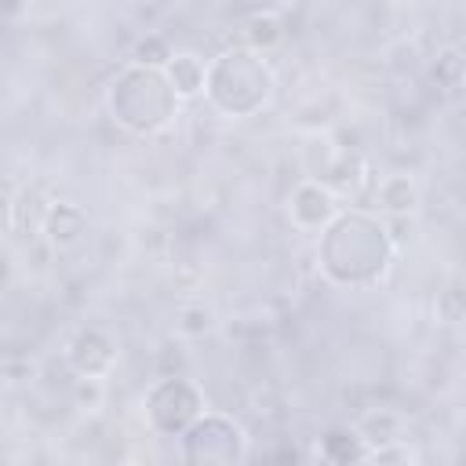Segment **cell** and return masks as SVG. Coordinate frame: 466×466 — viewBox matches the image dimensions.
Segmentation results:
<instances>
[{"mask_svg":"<svg viewBox=\"0 0 466 466\" xmlns=\"http://www.w3.org/2000/svg\"><path fill=\"white\" fill-rule=\"evenodd\" d=\"M284 211H288V222H291L299 233H320V229L342 211V200H339V193H335L328 182H320V178H302L299 186H291Z\"/></svg>","mask_w":466,"mask_h":466,"instance_id":"cell-7","label":"cell"},{"mask_svg":"<svg viewBox=\"0 0 466 466\" xmlns=\"http://www.w3.org/2000/svg\"><path fill=\"white\" fill-rule=\"evenodd\" d=\"M317 455L324 462H368L371 444L364 441V433L357 426H331L320 433Z\"/></svg>","mask_w":466,"mask_h":466,"instance_id":"cell-12","label":"cell"},{"mask_svg":"<svg viewBox=\"0 0 466 466\" xmlns=\"http://www.w3.org/2000/svg\"><path fill=\"white\" fill-rule=\"evenodd\" d=\"M357 430L364 433V441H368L371 448H379V444H386V441H397V437H400V415H393V411L379 408V411H371Z\"/></svg>","mask_w":466,"mask_h":466,"instance_id":"cell-17","label":"cell"},{"mask_svg":"<svg viewBox=\"0 0 466 466\" xmlns=\"http://www.w3.org/2000/svg\"><path fill=\"white\" fill-rule=\"evenodd\" d=\"M120 364V335L106 324H80L66 342V368L87 379H109Z\"/></svg>","mask_w":466,"mask_h":466,"instance_id":"cell-6","label":"cell"},{"mask_svg":"<svg viewBox=\"0 0 466 466\" xmlns=\"http://www.w3.org/2000/svg\"><path fill=\"white\" fill-rule=\"evenodd\" d=\"M87 229H91V218L76 200H51L47 215H44V226H40V237H44V244L51 251L62 255V251L80 248Z\"/></svg>","mask_w":466,"mask_h":466,"instance_id":"cell-8","label":"cell"},{"mask_svg":"<svg viewBox=\"0 0 466 466\" xmlns=\"http://www.w3.org/2000/svg\"><path fill=\"white\" fill-rule=\"evenodd\" d=\"M208 411L204 386L189 375H160L142 393V419L153 437L178 441Z\"/></svg>","mask_w":466,"mask_h":466,"instance_id":"cell-4","label":"cell"},{"mask_svg":"<svg viewBox=\"0 0 466 466\" xmlns=\"http://www.w3.org/2000/svg\"><path fill=\"white\" fill-rule=\"evenodd\" d=\"M164 73H167L171 87L178 91V98L189 102V98H200V95H204V84H208V58L197 55V51H175V55L167 58Z\"/></svg>","mask_w":466,"mask_h":466,"instance_id":"cell-11","label":"cell"},{"mask_svg":"<svg viewBox=\"0 0 466 466\" xmlns=\"http://www.w3.org/2000/svg\"><path fill=\"white\" fill-rule=\"evenodd\" d=\"M251 455V437L240 419L226 411H204L182 437L178 459L189 466H237Z\"/></svg>","mask_w":466,"mask_h":466,"instance_id":"cell-5","label":"cell"},{"mask_svg":"<svg viewBox=\"0 0 466 466\" xmlns=\"http://www.w3.org/2000/svg\"><path fill=\"white\" fill-rule=\"evenodd\" d=\"M459 91H462V95H466V80H462V87H459Z\"/></svg>","mask_w":466,"mask_h":466,"instance_id":"cell-20","label":"cell"},{"mask_svg":"<svg viewBox=\"0 0 466 466\" xmlns=\"http://www.w3.org/2000/svg\"><path fill=\"white\" fill-rule=\"evenodd\" d=\"M69 397H73V404H76V408H84V411H95V408H102V400H106V379L73 375Z\"/></svg>","mask_w":466,"mask_h":466,"instance_id":"cell-18","label":"cell"},{"mask_svg":"<svg viewBox=\"0 0 466 466\" xmlns=\"http://www.w3.org/2000/svg\"><path fill=\"white\" fill-rule=\"evenodd\" d=\"M433 317L441 324H466V280L462 277H451L441 284L433 299Z\"/></svg>","mask_w":466,"mask_h":466,"instance_id":"cell-14","label":"cell"},{"mask_svg":"<svg viewBox=\"0 0 466 466\" xmlns=\"http://www.w3.org/2000/svg\"><path fill=\"white\" fill-rule=\"evenodd\" d=\"M171 55H175V47L167 44V36H160V33H142V36L131 44V55H127V62H135V66H157V69H164Z\"/></svg>","mask_w":466,"mask_h":466,"instance_id":"cell-16","label":"cell"},{"mask_svg":"<svg viewBox=\"0 0 466 466\" xmlns=\"http://www.w3.org/2000/svg\"><path fill=\"white\" fill-rule=\"evenodd\" d=\"M277 98V73L266 55L237 44L208 58L204 102L226 120H251L266 113Z\"/></svg>","mask_w":466,"mask_h":466,"instance_id":"cell-3","label":"cell"},{"mask_svg":"<svg viewBox=\"0 0 466 466\" xmlns=\"http://www.w3.org/2000/svg\"><path fill=\"white\" fill-rule=\"evenodd\" d=\"M393 258L397 240L379 211L342 208L317 233V269L331 288H375L393 269Z\"/></svg>","mask_w":466,"mask_h":466,"instance_id":"cell-1","label":"cell"},{"mask_svg":"<svg viewBox=\"0 0 466 466\" xmlns=\"http://www.w3.org/2000/svg\"><path fill=\"white\" fill-rule=\"evenodd\" d=\"M430 80H433L437 87H444V91L462 87V80H466V55H462L459 47L437 51L433 62H430Z\"/></svg>","mask_w":466,"mask_h":466,"instance_id":"cell-15","label":"cell"},{"mask_svg":"<svg viewBox=\"0 0 466 466\" xmlns=\"http://www.w3.org/2000/svg\"><path fill=\"white\" fill-rule=\"evenodd\" d=\"M25 7H29V0H0V11H4L7 22H18Z\"/></svg>","mask_w":466,"mask_h":466,"instance_id":"cell-19","label":"cell"},{"mask_svg":"<svg viewBox=\"0 0 466 466\" xmlns=\"http://www.w3.org/2000/svg\"><path fill=\"white\" fill-rule=\"evenodd\" d=\"M288 40V25L277 11L262 7V11H251L244 22H240V44L258 51V55H273L277 47H284Z\"/></svg>","mask_w":466,"mask_h":466,"instance_id":"cell-10","label":"cell"},{"mask_svg":"<svg viewBox=\"0 0 466 466\" xmlns=\"http://www.w3.org/2000/svg\"><path fill=\"white\" fill-rule=\"evenodd\" d=\"M102 102H106L109 120L135 138H153L167 131L182 109V98L171 87L167 73L157 66H135V62H127L106 84Z\"/></svg>","mask_w":466,"mask_h":466,"instance_id":"cell-2","label":"cell"},{"mask_svg":"<svg viewBox=\"0 0 466 466\" xmlns=\"http://www.w3.org/2000/svg\"><path fill=\"white\" fill-rule=\"evenodd\" d=\"M375 204L382 215H393V218L415 215L422 204V186L411 171H390L375 182Z\"/></svg>","mask_w":466,"mask_h":466,"instance_id":"cell-9","label":"cell"},{"mask_svg":"<svg viewBox=\"0 0 466 466\" xmlns=\"http://www.w3.org/2000/svg\"><path fill=\"white\" fill-rule=\"evenodd\" d=\"M215 328H218V313L200 299H189L175 309V331L182 339H208L215 335Z\"/></svg>","mask_w":466,"mask_h":466,"instance_id":"cell-13","label":"cell"}]
</instances>
